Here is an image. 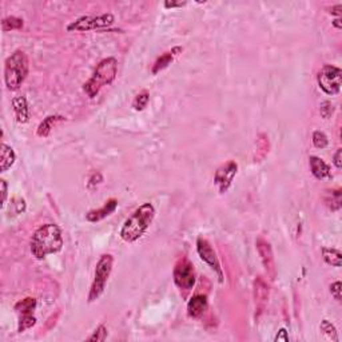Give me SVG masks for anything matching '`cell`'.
<instances>
[{"label": "cell", "mask_w": 342, "mask_h": 342, "mask_svg": "<svg viewBox=\"0 0 342 342\" xmlns=\"http://www.w3.org/2000/svg\"><path fill=\"white\" fill-rule=\"evenodd\" d=\"M63 243L60 227L56 224H46L34 233L29 250L36 260H44L47 256L60 252Z\"/></svg>", "instance_id": "1"}, {"label": "cell", "mask_w": 342, "mask_h": 342, "mask_svg": "<svg viewBox=\"0 0 342 342\" xmlns=\"http://www.w3.org/2000/svg\"><path fill=\"white\" fill-rule=\"evenodd\" d=\"M155 218V207L151 203H143L131 214L120 229V238L127 243H133L141 239L150 229Z\"/></svg>", "instance_id": "2"}, {"label": "cell", "mask_w": 342, "mask_h": 342, "mask_svg": "<svg viewBox=\"0 0 342 342\" xmlns=\"http://www.w3.org/2000/svg\"><path fill=\"white\" fill-rule=\"evenodd\" d=\"M29 70L28 58L24 51H14L4 63V82L10 91L19 90L27 79Z\"/></svg>", "instance_id": "3"}, {"label": "cell", "mask_w": 342, "mask_h": 342, "mask_svg": "<svg viewBox=\"0 0 342 342\" xmlns=\"http://www.w3.org/2000/svg\"><path fill=\"white\" fill-rule=\"evenodd\" d=\"M118 61L115 58H106L99 61L94 74L90 79L83 84V91L88 98H95L105 86L111 84L116 78Z\"/></svg>", "instance_id": "4"}, {"label": "cell", "mask_w": 342, "mask_h": 342, "mask_svg": "<svg viewBox=\"0 0 342 342\" xmlns=\"http://www.w3.org/2000/svg\"><path fill=\"white\" fill-rule=\"evenodd\" d=\"M112 263H114V258L111 254H103L99 258L97 266H95L94 281H92L90 293H88V302H95L105 293L106 285H107L110 274L112 271Z\"/></svg>", "instance_id": "5"}, {"label": "cell", "mask_w": 342, "mask_h": 342, "mask_svg": "<svg viewBox=\"0 0 342 342\" xmlns=\"http://www.w3.org/2000/svg\"><path fill=\"white\" fill-rule=\"evenodd\" d=\"M115 22V16L112 14H103V15H92V16H82V18L76 19L75 22H71L67 25V31L74 33V31H97V29H103L111 27Z\"/></svg>", "instance_id": "6"}, {"label": "cell", "mask_w": 342, "mask_h": 342, "mask_svg": "<svg viewBox=\"0 0 342 342\" xmlns=\"http://www.w3.org/2000/svg\"><path fill=\"white\" fill-rule=\"evenodd\" d=\"M341 79L342 71L341 69L335 66L326 65L324 66L317 75L318 86L325 94L337 95L341 91Z\"/></svg>", "instance_id": "7"}, {"label": "cell", "mask_w": 342, "mask_h": 342, "mask_svg": "<svg viewBox=\"0 0 342 342\" xmlns=\"http://www.w3.org/2000/svg\"><path fill=\"white\" fill-rule=\"evenodd\" d=\"M174 282L180 290H191L195 285V271L193 263L188 258H182L174 267Z\"/></svg>", "instance_id": "8"}, {"label": "cell", "mask_w": 342, "mask_h": 342, "mask_svg": "<svg viewBox=\"0 0 342 342\" xmlns=\"http://www.w3.org/2000/svg\"><path fill=\"white\" fill-rule=\"evenodd\" d=\"M197 252H198V256L201 257V260L203 262H206L211 267L212 270L218 274V278H220V282L222 284L224 282V273H222V267H221L220 260L216 257L215 250L212 248V246L210 245V242L205 238H198L197 239Z\"/></svg>", "instance_id": "9"}, {"label": "cell", "mask_w": 342, "mask_h": 342, "mask_svg": "<svg viewBox=\"0 0 342 342\" xmlns=\"http://www.w3.org/2000/svg\"><path fill=\"white\" fill-rule=\"evenodd\" d=\"M238 173V163L234 161H229L227 163L222 165L220 169L215 171L214 175V184L218 188L221 194L226 193L230 189L233 179Z\"/></svg>", "instance_id": "10"}, {"label": "cell", "mask_w": 342, "mask_h": 342, "mask_svg": "<svg viewBox=\"0 0 342 342\" xmlns=\"http://www.w3.org/2000/svg\"><path fill=\"white\" fill-rule=\"evenodd\" d=\"M256 246L257 250H258V254L261 256V261H262V265L265 267L267 277L270 278L271 281H274L275 277H277V269H275V261H274L270 243L266 239H263V238H258L256 242Z\"/></svg>", "instance_id": "11"}, {"label": "cell", "mask_w": 342, "mask_h": 342, "mask_svg": "<svg viewBox=\"0 0 342 342\" xmlns=\"http://www.w3.org/2000/svg\"><path fill=\"white\" fill-rule=\"evenodd\" d=\"M269 298V286L262 277L256 278L254 281V303H256V318L260 317Z\"/></svg>", "instance_id": "12"}, {"label": "cell", "mask_w": 342, "mask_h": 342, "mask_svg": "<svg viewBox=\"0 0 342 342\" xmlns=\"http://www.w3.org/2000/svg\"><path fill=\"white\" fill-rule=\"evenodd\" d=\"M116 209H118V201H116L115 198L108 199V201L106 202L105 205L102 206V207L95 209V210H91V211L87 212L86 220L88 221V222L95 224V222H99V221L107 218L108 215H111L112 212L115 211Z\"/></svg>", "instance_id": "13"}, {"label": "cell", "mask_w": 342, "mask_h": 342, "mask_svg": "<svg viewBox=\"0 0 342 342\" xmlns=\"http://www.w3.org/2000/svg\"><path fill=\"white\" fill-rule=\"evenodd\" d=\"M12 110H14L16 122L20 125H24L29 120L31 116V108L25 97H15L12 99Z\"/></svg>", "instance_id": "14"}, {"label": "cell", "mask_w": 342, "mask_h": 342, "mask_svg": "<svg viewBox=\"0 0 342 342\" xmlns=\"http://www.w3.org/2000/svg\"><path fill=\"white\" fill-rule=\"evenodd\" d=\"M209 306V301L205 294H195L188 302V314L191 318H199L203 316Z\"/></svg>", "instance_id": "15"}, {"label": "cell", "mask_w": 342, "mask_h": 342, "mask_svg": "<svg viewBox=\"0 0 342 342\" xmlns=\"http://www.w3.org/2000/svg\"><path fill=\"white\" fill-rule=\"evenodd\" d=\"M309 165H310V170H312V174H313L314 177L317 178V179H329L331 178V171H330V166L328 163L325 162L324 159L318 158L316 155H312L309 158Z\"/></svg>", "instance_id": "16"}, {"label": "cell", "mask_w": 342, "mask_h": 342, "mask_svg": "<svg viewBox=\"0 0 342 342\" xmlns=\"http://www.w3.org/2000/svg\"><path fill=\"white\" fill-rule=\"evenodd\" d=\"M182 51H183L182 47H174L171 51H167V52H165L163 55H161V56L157 59V61L154 63V66H152L151 70L152 75H157V74H159L162 70L167 69V67L173 63L175 56L182 54Z\"/></svg>", "instance_id": "17"}, {"label": "cell", "mask_w": 342, "mask_h": 342, "mask_svg": "<svg viewBox=\"0 0 342 342\" xmlns=\"http://www.w3.org/2000/svg\"><path fill=\"white\" fill-rule=\"evenodd\" d=\"M16 161V154L14 148L10 147L8 144L2 143V150H0V171L4 173L8 169H11Z\"/></svg>", "instance_id": "18"}, {"label": "cell", "mask_w": 342, "mask_h": 342, "mask_svg": "<svg viewBox=\"0 0 342 342\" xmlns=\"http://www.w3.org/2000/svg\"><path fill=\"white\" fill-rule=\"evenodd\" d=\"M61 120H66L65 116L61 115H50L47 118L44 119L43 122L40 123L39 126H38V130H36V134H38V137L40 138H47L50 135L51 130H52V127L56 122H61Z\"/></svg>", "instance_id": "19"}, {"label": "cell", "mask_w": 342, "mask_h": 342, "mask_svg": "<svg viewBox=\"0 0 342 342\" xmlns=\"http://www.w3.org/2000/svg\"><path fill=\"white\" fill-rule=\"evenodd\" d=\"M322 257H324V261L328 263V265H331V266L334 267H341L342 254L339 250H337V248L324 247L322 248Z\"/></svg>", "instance_id": "20"}, {"label": "cell", "mask_w": 342, "mask_h": 342, "mask_svg": "<svg viewBox=\"0 0 342 342\" xmlns=\"http://www.w3.org/2000/svg\"><path fill=\"white\" fill-rule=\"evenodd\" d=\"M325 203L330 207L333 211L341 209L342 199H341V190L335 189V190H328L325 195Z\"/></svg>", "instance_id": "21"}, {"label": "cell", "mask_w": 342, "mask_h": 342, "mask_svg": "<svg viewBox=\"0 0 342 342\" xmlns=\"http://www.w3.org/2000/svg\"><path fill=\"white\" fill-rule=\"evenodd\" d=\"M36 307V299L33 297H27V298L19 301L15 305V312L18 314L22 313H34V310Z\"/></svg>", "instance_id": "22"}, {"label": "cell", "mask_w": 342, "mask_h": 342, "mask_svg": "<svg viewBox=\"0 0 342 342\" xmlns=\"http://www.w3.org/2000/svg\"><path fill=\"white\" fill-rule=\"evenodd\" d=\"M36 318L34 313H24L19 314V324H18V333H23L27 329H31L35 326Z\"/></svg>", "instance_id": "23"}, {"label": "cell", "mask_w": 342, "mask_h": 342, "mask_svg": "<svg viewBox=\"0 0 342 342\" xmlns=\"http://www.w3.org/2000/svg\"><path fill=\"white\" fill-rule=\"evenodd\" d=\"M23 27V19L16 18V16H8L2 20V29L3 31H14V29H20Z\"/></svg>", "instance_id": "24"}, {"label": "cell", "mask_w": 342, "mask_h": 342, "mask_svg": "<svg viewBox=\"0 0 342 342\" xmlns=\"http://www.w3.org/2000/svg\"><path fill=\"white\" fill-rule=\"evenodd\" d=\"M25 201L20 197H15L11 199V203H10V209H8V214L10 215H19V214H23L25 211Z\"/></svg>", "instance_id": "25"}, {"label": "cell", "mask_w": 342, "mask_h": 342, "mask_svg": "<svg viewBox=\"0 0 342 342\" xmlns=\"http://www.w3.org/2000/svg\"><path fill=\"white\" fill-rule=\"evenodd\" d=\"M148 102H150V94H148L147 91H142L137 97L134 98L133 101V107L134 110H137V111H143L144 108L147 107Z\"/></svg>", "instance_id": "26"}, {"label": "cell", "mask_w": 342, "mask_h": 342, "mask_svg": "<svg viewBox=\"0 0 342 342\" xmlns=\"http://www.w3.org/2000/svg\"><path fill=\"white\" fill-rule=\"evenodd\" d=\"M320 329H321V331H322V333H324L325 335H328V338H330L331 341L338 342V335H337V329H335V326L333 324H331L330 321H328V320L322 321V322H321Z\"/></svg>", "instance_id": "27"}, {"label": "cell", "mask_w": 342, "mask_h": 342, "mask_svg": "<svg viewBox=\"0 0 342 342\" xmlns=\"http://www.w3.org/2000/svg\"><path fill=\"white\" fill-rule=\"evenodd\" d=\"M107 338V328H106L105 325H99L92 334L87 338V341L90 342H103L105 339Z\"/></svg>", "instance_id": "28"}, {"label": "cell", "mask_w": 342, "mask_h": 342, "mask_svg": "<svg viewBox=\"0 0 342 342\" xmlns=\"http://www.w3.org/2000/svg\"><path fill=\"white\" fill-rule=\"evenodd\" d=\"M313 144L317 148H325L329 144V139L326 137V134L322 131L317 130L313 133Z\"/></svg>", "instance_id": "29"}, {"label": "cell", "mask_w": 342, "mask_h": 342, "mask_svg": "<svg viewBox=\"0 0 342 342\" xmlns=\"http://www.w3.org/2000/svg\"><path fill=\"white\" fill-rule=\"evenodd\" d=\"M333 112H334V106L331 105V102L325 101L321 103L320 106V114L321 116L324 119H329L331 115H333Z\"/></svg>", "instance_id": "30"}, {"label": "cell", "mask_w": 342, "mask_h": 342, "mask_svg": "<svg viewBox=\"0 0 342 342\" xmlns=\"http://www.w3.org/2000/svg\"><path fill=\"white\" fill-rule=\"evenodd\" d=\"M341 292H342L341 282L337 281V282H334V284L330 285V293H331V295H333V297H334L335 301H338V302H339V301H341Z\"/></svg>", "instance_id": "31"}, {"label": "cell", "mask_w": 342, "mask_h": 342, "mask_svg": "<svg viewBox=\"0 0 342 342\" xmlns=\"http://www.w3.org/2000/svg\"><path fill=\"white\" fill-rule=\"evenodd\" d=\"M0 189H2V206H4L6 205V201H7V193H8L7 182L4 179H0Z\"/></svg>", "instance_id": "32"}, {"label": "cell", "mask_w": 342, "mask_h": 342, "mask_svg": "<svg viewBox=\"0 0 342 342\" xmlns=\"http://www.w3.org/2000/svg\"><path fill=\"white\" fill-rule=\"evenodd\" d=\"M333 163H334V166L338 170L342 167V148H338L337 152L334 154V157H333Z\"/></svg>", "instance_id": "33"}, {"label": "cell", "mask_w": 342, "mask_h": 342, "mask_svg": "<svg viewBox=\"0 0 342 342\" xmlns=\"http://www.w3.org/2000/svg\"><path fill=\"white\" fill-rule=\"evenodd\" d=\"M274 341H289V335L286 329H281V330L278 331V334L275 335Z\"/></svg>", "instance_id": "34"}, {"label": "cell", "mask_w": 342, "mask_h": 342, "mask_svg": "<svg viewBox=\"0 0 342 342\" xmlns=\"http://www.w3.org/2000/svg\"><path fill=\"white\" fill-rule=\"evenodd\" d=\"M186 2H165L166 8H177V7H183Z\"/></svg>", "instance_id": "35"}, {"label": "cell", "mask_w": 342, "mask_h": 342, "mask_svg": "<svg viewBox=\"0 0 342 342\" xmlns=\"http://www.w3.org/2000/svg\"><path fill=\"white\" fill-rule=\"evenodd\" d=\"M102 182V175L99 173H95V174H92V177L90 178V182H88V186H92V184H98V183H101Z\"/></svg>", "instance_id": "36"}, {"label": "cell", "mask_w": 342, "mask_h": 342, "mask_svg": "<svg viewBox=\"0 0 342 342\" xmlns=\"http://www.w3.org/2000/svg\"><path fill=\"white\" fill-rule=\"evenodd\" d=\"M330 12L331 15H335L337 18H341L342 16V4H337V6H334V7L330 8Z\"/></svg>", "instance_id": "37"}, {"label": "cell", "mask_w": 342, "mask_h": 342, "mask_svg": "<svg viewBox=\"0 0 342 342\" xmlns=\"http://www.w3.org/2000/svg\"><path fill=\"white\" fill-rule=\"evenodd\" d=\"M333 25H334V27H335V28H337V29H341V28H342L341 18H335L334 20H333Z\"/></svg>", "instance_id": "38"}]
</instances>
